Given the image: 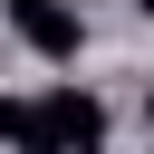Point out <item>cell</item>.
Segmentation results:
<instances>
[{"label": "cell", "instance_id": "1", "mask_svg": "<svg viewBox=\"0 0 154 154\" xmlns=\"http://www.w3.org/2000/svg\"><path fill=\"white\" fill-rule=\"evenodd\" d=\"M38 106V144L29 154H67V144H106V106L87 96V87H48V96H29Z\"/></svg>", "mask_w": 154, "mask_h": 154}, {"label": "cell", "instance_id": "2", "mask_svg": "<svg viewBox=\"0 0 154 154\" xmlns=\"http://www.w3.org/2000/svg\"><path fill=\"white\" fill-rule=\"evenodd\" d=\"M10 29H19V48L48 58V67H77V48H87V19H77L67 0H10Z\"/></svg>", "mask_w": 154, "mask_h": 154}, {"label": "cell", "instance_id": "3", "mask_svg": "<svg viewBox=\"0 0 154 154\" xmlns=\"http://www.w3.org/2000/svg\"><path fill=\"white\" fill-rule=\"evenodd\" d=\"M0 144H38V106L29 96H0Z\"/></svg>", "mask_w": 154, "mask_h": 154}, {"label": "cell", "instance_id": "4", "mask_svg": "<svg viewBox=\"0 0 154 154\" xmlns=\"http://www.w3.org/2000/svg\"><path fill=\"white\" fill-rule=\"evenodd\" d=\"M135 10H144V19H154V0H135Z\"/></svg>", "mask_w": 154, "mask_h": 154}, {"label": "cell", "instance_id": "5", "mask_svg": "<svg viewBox=\"0 0 154 154\" xmlns=\"http://www.w3.org/2000/svg\"><path fill=\"white\" fill-rule=\"evenodd\" d=\"M144 116H154V96H144Z\"/></svg>", "mask_w": 154, "mask_h": 154}]
</instances>
